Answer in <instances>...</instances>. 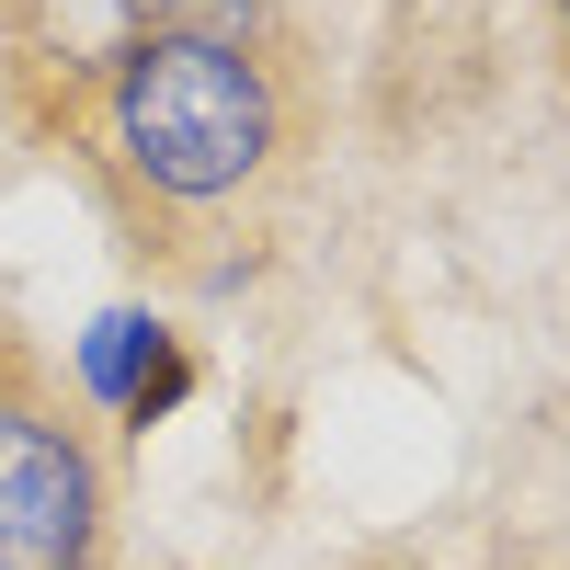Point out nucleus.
Returning <instances> with one entry per match:
<instances>
[{
  "mask_svg": "<svg viewBox=\"0 0 570 570\" xmlns=\"http://www.w3.org/2000/svg\"><path fill=\"white\" fill-rule=\"evenodd\" d=\"M115 126H126L137 171L171 183V195H228V183L263 160V137H274L252 58L217 46V35H149L126 91H115Z\"/></svg>",
  "mask_w": 570,
  "mask_h": 570,
  "instance_id": "1",
  "label": "nucleus"
},
{
  "mask_svg": "<svg viewBox=\"0 0 570 570\" xmlns=\"http://www.w3.org/2000/svg\"><path fill=\"white\" fill-rule=\"evenodd\" d=\"M91 559V468L58 422L0 411V570H80Z\"/></svg>",
  "mask_w": 570,
  "mask_h": 570,
  "instance_id": "2",
  "label": "nucleus"
},
{
  "mask_svg": "<svg viewBox=\"0 0 570 570\" xmlns=\"http://www.w3.org/2000/svg\"><path fill=\"white\" fill-rule=\"evenodd\" d=\"M137 354H149V320H104V331H91V389L137 400Z\"/></svg>",
  "mask_w": 570,
  "mask_h": 570,
  "instance_id": "3",
  "label": "nucleus"
}]
</instances>
